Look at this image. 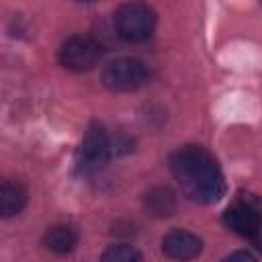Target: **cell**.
Masks as SVG:
<instances>
[{"mask_svg": "<svg viewBox=\"0 0 262 262\" xmlns=\"http://www.w3.org/2000/svg\"><path fill=\"white\" fill-rule=\"evenodd\" d=\"M170 170L180 190L194 203L211 205L225 194V178L217 160L201 145H184L170 156Z\"/></svg>", "mask_w": 262, "mask_h": 262, "instance_id": "6da1fadb", "label": "cell"}, {"mask_svg": "<svg viewBox=\"0 0 262 262\" xmlns=\"http://www.w3.org/2000/svg\"><path fill=\"white\" fill-rule=\"evenodd\" d=\"M223 223L237 235L252 242L262 252V199L250 192H239L235 201L225 209Z\"/></svg>", "mask_w": 262, "mask_h": 262, "instance_id": "7a4b0ae2", "label": "cell"}, {"mask_svg": "<svg viewBox=\"0 0 262 262\" xmlns=\"http://www.w3.org/2000/svg\"><path fill=\"white\" fill-rule=\"evenodd\" d=\"M117 33L131 43H141L151 37L156 29V12L143 2H127L115 12Z\"/></svg>", "mask_w": 262, "mask_h": 262, "instance_id": "3957f363", "label": "cell"}, {"mask_svg": "<svg viewBox=\"0 0 262 262\" xmlns=\"http://www.w3.org/2000/svg\"><path fill=\"white\" fill-rule=\"evenodd\" d=\"M147 82V70L141 61L121 57L102 70V84L113 92H131Z\"/></svg>", "mask_w": 262, "mask_h": 262, "instance_id": "277c9868", "label": "cell"}, {"mask_svg": "<svg viewBox=\"0 0 262 262\" xmlns=\"http://www.w3.org/2000/svg\"><path fill=\"white\" fill-rule=\"evenodd\" d=\"M102 55V47L84 35H74L66 39L59 47V63L70 72H88L92 70Z\"/></svg>", "mask_w": 262, "mask_h": 262, "instance_id": "5b68a950", "label": "cell"}, {"mask_svg": "<svg viewBox=\"0 0 262 262\" xmlns=\"http://www.w3.org/2000/svg\"><path fill=\"white\" fill-rule=\"evenodd\" d=\"M113 154V143L106 129L98 123H92L80 145V166L86 170H96L108 162Z\"/></svg>", "mask_w": 262, "mask_h": 262, "instance_id": "8992f818", "label": "cell"}, {"mask_svg": "<svg viewBox=\"0 0 262 262\" xmlns=\"http://www.w3.org/2000/svg\"><path fill=\"white\" fill-rule=\"evenodd\" d=\"M162 252L172 260H192L203 252V239L186 229H172L162 237Z\"/></svg>", "mask_w": 262, "mask_h": 262, "instance_id": "52a82bcc", "label": "cell"}, {"mask_svg": "<svg viewBox=\"0 0 262 262\" xmlns=\"http://www.w3.org/2000/svg\"><path fill=\"white\" fill-rule=\"evenodd\" d=\"M27 205V188L20 180L6 178L0 188V211L4 217H12Z\"/></svg>", "mask_w": 262, "mask_h": 262, "instance_id": "ba28073f", "label": "cell"}, {"mask_svg": "<svg viewBox=\"0 0 262 262\" xmlns=\"http://www.w3.org/2000/svg\"><path fill=\"white\" fill-rule=\"evenodd\" d=\"M43 244L53 254H68L78 246V233L70 225H53L45 231Z\"/></svg>", "mask_w": 262, "mask_h": 262, "instance_id": "9c48e42d", "label": "cell"}, {"mask_svg": "<svg viewBox=\"0 0 262 262\" xmlns=\"http://www.w3.org/2000/svg\"><path fill=\"white\" fill-rule=\"evenodd\" d=\"M145 209L151 217H170L176 211V196L168 186H156L145 194Z\"/></svg>", "mask_w": 262, "mask_h": 262, "instance_id": "30bf717a", "label": "cell"}, {"mask_svg": "<svg viewBox=\"0 0 262 262\" xmlns=\"http://www.w3.org/2000/svg\"><path fill=\"white\" fill-rule=\"evenodd\" d=\"M100 262H141V254L129 244H115L102 252Z\"/></svg>", "mask_w": 262, "mask_h": 262, "instance_id": "8fae6325", "label": "cell"}, {"mask_svg": "<svg viewBox=\"0 0 262 262\" xmlns=\"http://www.w3.org/2000/svg\"><path fill=\"white\" fill-rule=\"evenodd\" d=\"M221 262H258V260L250 252H246V250H235V252L227 254Z\"/></svg>", "mask_w": 262, "mask_h": 262, "instance_id": "7c38bea8", "label": "cell"}]
</instances>
